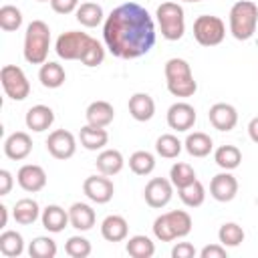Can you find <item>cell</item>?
Listing matches in <instances>:
<instances>
[{"label":"cell","mask_w":258,"mask_h":258,"mask_svg":"<svg viewBox=\"0 0 258 258\" xmlns=\"http://www.w3.org/2000/svg\"><path fill=\"white\" fill-rule=\"evenodd\" d=\"M103 38L117 58H139L155 44V24L143 6L137 2H125L113 8L105 18Z\"/></svg>","instance_id":"cell-1"},{"label":"cell","mask_w":258,"mask_h":258,"mask_svg":"<svg viewBox=\"0 0 258 258\" xmlns=\"http://www.w3.org/2000/svg\"><path fill=\"white\" fill-rule=\"evenodd\" d=\"M165 83H167V91L173 95V97H191L196 91H198V83L191 75V67L187 60L183 58H169L165 62Z\"/></svg>","instance_id":"cell-2"},{"label":"cell","mask_w":258,"mask_h":258,"mask_svg":"<svg viewBox=\"0 0 258 258\" xmlns=\"http://www.w3.org/2000/svg\"><path fill=\"white\" fill-rule=\"evenodd\" d=\"M50 48V28L42 20H32L24 34V58L30 64H44Z\"/></svg>","instance_id":"cell-3"},{"label":"cell","mask_w":258,"mask_h":258,"mask_svg":"<svg viewBox=\"0 0 258 258\" xmlns=\"http://www.w3.org/2000/svg\"><path fill=\"white\" fill-rule=\"evenodd\" d=\"M258 26V6L252 0H238L230 8V32L236 40H248Z\"/></svg>","instance_id":"cell-4"},{"label":"cell","mask_w":258,"mask_h":258,"mask_svg":"<svg viewBox=\"0 0 258 258\" xmlns=\"http://www.w3.org/2000/svg\"><path fill=\"white\" fill-rule=\"evenodd\" d=\"M161 36L165 40H179L185 32V18L183 8L177 2H161L155 10Z\"/></svg>","instance_id":"cell-5"},{"label":"cell","mask_w":258,"mask_h":258,"mask_svg":"<svg viewBox=\"0 0 258 258\" xmlns=\"http://www.w3.org/2000/svg\"><path fill=\"white\" fill-rule=\"evenodd\" d=\"M226 36V24L220 16L202 14L194 20V38L202 46H216Z\"/></svg>","instance_id":"cell-6"},{"label":"cell","mask_w":258,"mask_h":258,"mask_svg":"<svg viewBox=\"0 0 258 258\" xmlns=\"http://www.w3.org/2000/svg\"><path fill=\"white\" fill-rule=\"evenodd\" d=\"M0 83L8 99L12 101H24L30 95V83L24 75V71L16 64H4L0 71Z\"/></svg>","instance_id":"cell-7"},{"label":"cell","mask_w":258,"mask_h":258,"mask_svg":"<svg viewBox=\"0 0 258 258\" xmlns=\"http://www.w3.org/2000/svg\"><path fill=\"white\" fill-rule=\"evenodd\" d=\"M89 34L87 32H81V30H69V32H62L56 42H54V50L60 58L64 60H81V54L89 42Z\"/></svg>","instance_id":"cell-8"},{"label":"cell","mask_w":258,"mask_h":258,"mask_svg":"<svg viewBox=\"0 0 258 258\" xmlns=\"http://www.w3.org/2000/svg\"><path fill=\"white\" fill-rule=\"evenodd\" d=\"M46 151L54 159H60V161L71 159L75 155V151H77V139L67 129H54L46 137Z\"/></svg>","instance_id":"cell-9"},{"label":"cell","mask_w":258,"mask_h":258,"mask_svg":"<svg viewBox=\"0 0 258 258\" xmlns=\"http://www.w3.org/2000/svg\"><path fill=\"white\" fill-rule=\"evenodd\" d=\"M143 198L149 208H165L173 198V183L165 177H151L143 189Z\"/></svg>","instance_id":"cell-10"},{"label":"cell","mask_w":258,"mask_h":258,"mask_svg":"<svg viewBox=\"0 0 258 258\" xmlns=\"http://www.w3.org/2000/svg\"><path fill=\"white\" fill-rule=\"evenodd\" d=\"M83 191L85 196L95 202V204H107L111 202L113 194H115V185L109 179V175H89L83 183Z\"/></svg>","instance_id":"cell-11"},{"label":"cell","mask_w":258,"mask_h":258,"mask_svg":"<svg viewBox=\"0 0 258 258\" xmlns=\"http://www.w3.org/2000/svg\"><path fill=\"white\" fill-rule=\"evenodd\" d=\"M196 119V109L185 101H177L167 109V125L175 131H189Z\"/></svg>","instance_id":"cell-12"},{"label":"cell","mask_w":258,"mask_h":258,"mask_svg":"<svg viewBox=\"0 0 258 258\" xmlns=\"http://www.w3.org/2000/svg\"><path fill=\"white\" fill-rule=\"evenodd\" d=\"M238 194V179L230 173V171H222L216 173L210 181V196L216 202H232Z\"/></svg>","instance_id":"cell-13"},{"label":"cell","mask_w":258,"mask_h":258,"mask_svg":"<svg viewBox=\"0 0 258 258\" xmlns=\"http://www.w3.org/2000/svg\"><path fill=\"white\" fill-rule=\"evenodd\" d=\"M208 119L218 131H232L238 123V111L230 103H214L208 111Z\"/></svg>","instance_id":"cell-14"},{"label":"cell","mask_w":258,"mask_h":258,"mask_svg":"<svg viewBox=\"0 0 258 258\" xmlns=\"http://www.w3.org/2000/svg\"><path fill=\"white\" fill-rule=\"evenodd\" d=\"M16 181H18V185L24 191L36 194V191H40L46 185V171L40 165H36V163H26V165H22L18 169Z\"/></svg>","instance_id":"cell-15"},{"label":"cell","mask_w":258,"mask_h":258,"mask_svg":"<svg viewBox=\"0 0 258 258\" xmlns=\"http://www.w3.org/2000/svg\"><path fill=\"white\" fill-rule=\"evenodd\" d=\"M32 151V139L26 131H14L4 141V155L14 161H22Z\"/></svg>","instance_id":"cell-16"},{"label":"cell","mask_w":258,"mask_h":258,"mask_svg":"<svg viewBox=\"0 0 258 258\" xmlns=\"http://www.w3.org/2000/svg\"><path fill=\"white\" fill-rule=\"evenodd\" d=\"M24 123H26V127L30 131L42 133V131H46L54 123V111L48 105H34V107H30L26 111Z\"/></svg>","instance_id":"cell-17"},{"label":"cell","mask_w":258,"mask_h":258,"mask_svg":"<svg viewBox=\"0 0 258 258\" xmlns=\"http://www.w3.org/2000/svg\"><path fill=\"white\" fill-rule=\"evenodd\" d=\"M95 210L89 206V204H83V202H75L71 208H69V222L75 230L79 232H87L95 226Z\"/></svg>","instance_id":"cell-18"},{"label":"cell","mask_w":258,"mask_h":258,"mask_svg":"<svg viewBox=\"0 0 258 258\" xmlns=\"http://www.w3.org/2000/svg\"><path fill=\"white\" fill-rule=\"evenodd\" d=\"M127 234H129V224L119 214H111L101 222V236L107 242H123Z\"/></svg>","instance_id":"cell-19"},{"label":"cell","mask_w":258,"mask_h":258,"mask_svg":"<svg viewBox=\"0 0 258 258\" xmlns=\"http://www.w3.org/2000/svg\"><path fill=\"white\" fill-rule=\"evenodd\" d=\"M40 222H42L44 230H48L52 234H58V232H62L67 228V224H71L69 222V210H64V208H60L56 204H50V206H46L42 210Z\"/></svg>","instance_id":"cell-20"},{"label":"cell","mask_w":258,"mask_h":258,"mask_svg":"<svg viewBox=\"0 0 258 258\" xmlns=\"http://www.w3.org/2000/svg\"><path fill=\"white\" fill-rule=\"evenodd\" d=\"M129 113L135 121H149L155 115V101L147 93H135L129 97Z\"/></svg>","instance_id":"cell-21"},{"label":"cell","mask_w":258,"mask_h":258,"mask_svg":"<svg viewBox=\"0 0 258 258\" xmlns=\"http://www.w3.org/2000/svg\"><path fill=\"white\" fill-rule=\"evenodd\" d=\"M87 123L95 127H107L115 119V109L107 101H93L85 111Z\"/></svg>","instance_id":"cell-22"},{"label":"cell","mask_w":258,"mask_h":258,"mask_svg":"<svg viewBox=\"0 0 258 258\" xmlns=\"http://www.w3.org/2000/svg\"><path fill=\"white\" fill-rule=\"evenodd\" d=\"M79 141L85 149L89 151H97V149H103L107 143H109V133L105 127H95V125H85L81 127L79 131Z\"/></svg>","instance_id":"cell-23"},{"label":"cell","mask_w":258,"mask_h":258,"mask_svg":"<svg viewBox=\"0 0 258 258\" xmlns=\"http://www.w3.org/2000/svg\"><path fill=\"white\" fill-rule=\"evenodd\" d=\"M95 165H97V171H99V173L111 177V175H117V173L123 169L125 159H123V155H121L119 149H103V151L97 155Z\"/></svg>","instance_id":"cell-24"},{"label":"cell","mask_w":258,"mask_h":258,"mask_svg":"<svg viewBox=\"0 0 258 258\" xmlns=\"http://www.w3.org/2000/svg\"><path fill=\"white\" fill-rule=\"evenodd\" d=\"M12 218L16 220V224L20 226H30L34 224L38 218H40V208L36 204V200L32 198H22L14 204V210H12Z\"/></svg>","instance_id":"cell-25"},{"label":"cell","mask_w":258,"mask_h":258,"mask_svg":"<svg viewBox=\"0 0 258 258\" xmlns=\"http://www.w3.org/2000/svg\"><path fill=\"white\" fill-rule=\"evenodd\" d=\"M183 147L185 151L191 155V157H206L212 153L214 149V141L208 133H202V131H194L185 137L183 141Z\"/></svg>","instance_id":"cell-26"},{"label":"cell","mask_w":258,"mask_h":258,"mask_svg":"<svg viewBox=\"0 0 258 258\" xmlns=\"http://www.w3.org/2000/svg\"><path fill=\"white\" fill-rule=\"evenodd\" d=\"M38 81H40L42 87H46V89H58V87L64 85V81H67V73H64V69H62L58 62H50V60H46L44 64H40Z\"/></svg>","instance_id":"cell-27"},{"label":"cell","mask_w":258,"mask_h":258,"mask_svg":"<svg viewBox=\"0 0 258 258\" xmlns=\"http://www.w3.org/2000/svg\"><path fill=\"white\" fill-rule=\"evenodd\" d=\"M214 161L218 163V167L232 171L242 163V151L236 145H220L214 151Z\"/></svg>","instance_id":"cell-28"},{"label":"cell","mask_w":258,"mask_h":258,"mask_svg":"<svg viewBox=\"0 0 258 258\" xmlns=\"http://www.w3.org/2000/svg\"><path fill=\"white\" fill-rule=\"evenodd\" d=\"M75 14H77V20H79L83 26H87V28L99 26V24L103 22V18H105L103 8H101L97 2H83V4H79V8H77Z\"/></svg>","instance_id":"cell-29"},{"label":"cell","mask_w":258,"mask_h":258,"mask_svg":"<svg viewBox=\"0 0 258 258\" xmlns=\"http://www.w3.org/2000/svg\"><path fill=\"white\" fill-rule=\"evenodd\" d=\"M125 250L133 258H151L155 254V244L151 242V238H147L143 234H137V236H131L127 240Z\"/></svg>","instance_id":"cell-30"},{"label":"cell","mask_w":258,"mask_h":258,"mask_svg":"<svg viewBox=\"0 0 258 258\" xmlns=\"http://www.w3.org/2000/svg\"><path fill=\"white\" fill-rule=\"evenodd\" d=\"M0 252L6 258H16L24 252V240L14 230H4L0 234Z\"/></svg>","instance_id":"cell-31"},{"label":"cell","mask_w":258,"mask_h":258,"mask_svg":"<svg viewBox=\"0 0 258 258\" xmlns=\"http://www.w3.org/2000/svg\"><path fill=\"white\" fill-rule=\"evenodd\" d=\"M179 200L187 206V208H200L206 200V187L200 179H194L191 183H187L185 187H179Z\"/></svg>","instance_id":"cell-32"},{"label":"cell","mask_w":258,"mask_h":258,"mask_svg":"<svg viewBox=\"0 0 258 258\" xmlns=\"http://www.w3.org/2000/svg\"><path fill=\"white\" fill-rule=\"evenodd\" d=\"M167 218V224L173 232L175 238H185L189 232H191V216L183 210H171L165 214Z\"/></svg>","instance_id":"cell-33"},{"label":"cell","mask_w":258,"mask_h":258,"mask_svg":"<svg viewBox=\"0 0 258 258\" xmlns=\"http://www.w3.org/2000/svg\"><path fill=\"white\" fill-rule=\"evenodd\" d=\"M129 169L135 175H149L155 169V157H153V153H149L145 149H139V151L131 153V157H129Z\"/></svg>","instance_id":"cell-34"},{"label":"cell","mask_w":258,"mask_h":258,"mask_svg":"<svg viewBox=\"0 0 258 258\" xmlns=\"http://www.w3.org/2000/svg\"><path fill=\"white\" fill-rule=\"evenodd\" d=\"M181 149H183V143H181L175 135H171V133H163V135H159L157 141H155V151H157V155H161V157H165V159L177 157V155L181 153Z\"/></svg>","instance_id":"cell-35"},{"label":"cell","mask_w":258,"mask_h":258,"mask_svg":"<svg viewBox=\"0 0 258 258\" xmlns=\"http://www.w3.org/2000/svg\"><path fill=\"white\" fill-rule=\"evenodd\" d=\"M218 240H220V244H224L228 248H236L244 242V230L236 222H226L218 230Z\"/></svg>","instance_id":"cell-36"},{"label":"cell","mask_w":258,"mask_h":258,"mask_svg":"<svg viewBox=\"0 0 258 258\" xmlns=\"http://www.w3.org/2000/svg\"><path fill=\"white\" fill-rule=\"evenodd\" d=\"M169 179H171L173 187L179 189V187H185L187 183H191V181L198 179V177H196V171H194V167H191L189 163L177 161V163H173L171 169H169Z\"/></svg>","instance_id":"cell-37"},{"label":"cell","mask_w":258,"mask_h":258,"mask_svg":"<svg viewBox=\"0 0 258 258\" xmlns=\"http://www.w3.org/2000/svg\"><path fill=\"white\" fill-rule=\"evenodd\" d=\"M28 254L32 258H54L56 256V242L48 236H36L28 246Z\"/></svg>","instance_id":"cell-38"},{"label":"cell","mask_w":258,"mask_h":258,"mask_svg":"<svg viewBox=\"0 0 258 258\" xmlns=\"http://www.w3.org/2000/svg\"><path fill=\"white\" fill-rule=\"evenodd\" d=\"M20 26H22V12L12 4H4L0 8V28L6 32H14Z\"/></svg>","instance_id":"cell-39"},{"label":"cell","mask_w":258,"mask_h":258,"mask_svg":"<svg viewBox=\"0 0 258 258\" xmlns=\"http://www.w3.org/2000/svg\"><path fill=\"white\" fill-rule=\"evenodd\" d=\"M103 60H105L103 44L99 40H95V38H89V42H87V46H85V50L81 54V62L85 67H99Z\"/></svg>","instance_id":"cell-40"},{"label":"cell","mask_w":258,"mask_h":258,"mask_svg":"<svg viewBox=\"0 0 258 258\" xmlns=\"http://www.w3.org/2000/svg\"><path fill=\"white\" fill-rule=\"evenodd\" d=\"M64 252L71 258H87L91 254V242L83 236H71L64 244Z\"/></svg>","instance_id":"cell-41"},{"label":"cell","mask_w":258,"mask_h":258,"mask_svg":"<svg viewBox=\"0 0 258 258\" xmlns=\"http://www.w3.org/2000/svg\"><path fill=\"white\" fill-rule=\"evenodd\" d=\"M153 236L159 242H171V240H175V236H173V232H171V228L167 224L165 214H161V216L155 218V222H153Z\"/></svg>","instance_id":"cell-42"},{"label":"cell","mask_w":258,"mask_h":258,"mask_svg":"<svg viewBox=\"0 0 258 258\" xmlns=\"http://www.w3.org/2000/svg\"><path fill=\"white\" fill-rule=\"evenodd\" d=\"M50 6L56 14H71V12H77L79 0H50Z\"/></svg>","instance_id":"cell-43"},{"label":"cell","mask_w":258,"mask_h":258,"mask_svg":"<svg viewBox=\"0 0 258 258\" xmlns=\"http://www.w3.org/2000/svg\"><path fill=\"white\" fill-rule=\"evenodd\" d=\"M196 256V248L189 242H177L171 248V258H194Z\"/></svg>","instance_id":"cell-44"},{"label":"cell","mask_w":258,"mask_h":258,"mask_svg":"<svg viewBox=\"0 0 258 258\" xmlns=\"http://www.w3.org/2000/svg\"><path fill=\"white\" fill-rule=\"evenodd\" d=\"M200 256L202 258H226V246L224 244H210V246H204L200 250Z\"/></svg>","instance_id":"cell-45"},{"label":"cell","mask_w":258,"mask_h":258,"mask_svg":"<svg viewBox=\"0 0 258 258\" xmlns=\"http://www.w3.org/2000/svg\"><path fill=\"white\" fill-rule=\"evenodd\" d=\"M12 173L8 169H0V196H8L10 189H12Z\"/></svg>","instance_id":"cell-46"},{"label":"cell","mask_w":258,"mask_h":258,"mask_svg":"<svg viewBox=\"0 0 258 258\" xmlns=\"http://www.w3.org/2000/svg\"><path fill=\"white\" fill-rule=\"evenodd\" d=\"M248 135L254 143H258V117H252L248 123Z\"/></svg>","instance_id":"cell-47"},{"label":"cell","mask_w":258,"mask_h":258,"mask_svg":"<svg viewBox=\"0 0 258 258\" xmlns=\"http://www.w3.org/2000/svg\"><path fill=\"white\" fill-rule=\"evenodd\" d=\"M0 216H2V220H0V228H6V222H8V208L2 204L0 206Z\"/></svg>","instance_id":"cell-48"},{"label":"cell","mask_w":258,"mask_h":258,"mask_svg":"<svg viewBox=\"0 0 258 258\" xmlns=\"http://www.w3.org/2000/svg\"><path fill=\"white\" fill-rule=\"evenodd\" d=\"M179 2H202V0H179Z\"/></svg>","instance_id":"cell-49"},{"label":"cell","mask_w":258,"mask_h":258,"mask_svg":"<svg viewBox=\"0 0 258 258\" xmlns=\"http://www.w3.org/2000/svg\"><path fill=\"white\" fill-rule=\"evenodd\" d=\"M38 2H50V0H38Z\"/></svg>","instance_id":"cell-50"}]
</instances>
